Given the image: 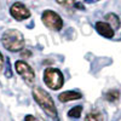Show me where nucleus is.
<instances>
[{
  "label": "nucleus",
  "mask_w": 121,
  "mask_h": 121,
  "mask_svg": "<svg viewBox=\"0 0 121 121\" xmlns=\"http://www.w3.org/2000/svg\"><path fill=\"white\" fill-rule=\"evenodd\" d=\"M32 95H33L34 100L38 103V105L44 110V113L47 116H50L51 119H53L56 121H59L57 108L55 105L53 99L45 90H43L41 87H34L32 91Z\"/></svg>",
  "instance_id": "obj_1"
},
{
  "label": "nucleus",
  "mask_w": 121,
  "mask_h": 121,
  "mask_svg": "<svg viewBox=\"0 0 121 121\" xmlns=\"http://www.w3.org/2000/svg\"><path fill=\"white\" fill-rule=\"evenodd\" d=\"M4 47L10 52H19L24 48L26 41L23 34L17 29H7L1 36Z\"/></svg>",
  "instance_id": "obj_2"
},
{
  "label": "nucleus",
  "mask_w": 121,
  "mask_h": 121,
  "mask_svg": "<svg viewBox=\"0 0 121 121\" xmlns=\"http://www.w3.org/2000/svg\"><path fill=\"white\" fill-rule=\"evenodd\" d=\"M44 82L51 90H59L63 87L64 75L57 68H47L44 72Z\"/></svg>",
  "instance_id": "obj_3"
},
{
  "label": "nucleus",
  "mask_w": 121,
  "mask_h": 121,
  "mask_svg": "<svg viewBox=\"0 0 121 121\" xmlns=\"http://www.w3.org/2000/svg\"><path fill=\"white\" fill-rule=\"evenodd\" d=\"M41 21L44 26H46L48 29L55 30V32H59L63 28V19L57 12L52 11V10H45L41 15Z\"/></svg>",
  "instance_id": "obj_4"
},
{
  "label": "nucleus",
  "mask_w": 121,
  "mask_h": 121,
  "mask_svg": "<svg viewBox=\"0 0 121 121\" xmlns=\"http://www.w3.org/2000/svg\"><path fill=\"white\" fill-rule=\"evenodd\" d=\"M15 69L27 85H33L35 81V73L33 68L24 60H16Z\"/></svg>",
  "instance_id": "obj_5"
},
{
  "label": "nucleus",
  "mask_w": 121,
  "mask_h": 121,
  "mask_svg": "<svg viewBox=\"0 0 121 121\" xmlns=\"http://www.w3.org/2000/svg\"><path fill=\"white\" fill-rule=\"evenodd\" d=\"M10 15H11L16 21H24L30 17V11L23 3H15L10 7Z\"/></svg>",
  "instance_id": "obj_6"
},
{
  "label": "nucleus",
  "mask_w": 121,
  "mask_h": 121,
  "mask_svg": "<svg viewBox=\"0 0 121 121\" xmlns=\"http://www.w3.org/2000/svg\"><path fill=\"white\" fill-rule=\"evenodd\" d=\"M95 28H96V30H97V33H98L99 35H102L103 38L112 39V38L115 35V30L113 29V27L110 26L108 22L98 21V22L95 24Z\"/></svg>",
  "instance_id": "obj_7"
},
{
  "label": "nucleus",
  "mask_w": 121,
  "mask_h": 121,
  "mask_svg": "<svg viewBox=\"0 0 121 121\" xmlns=\"http://www.w3.org/2000/svg\"><path fill=\"white\" fill-rule=\"evenodd\" d=\"M81 98H82V95L78 92V91H65V92L58 95V100L62 103H68V102H72V100H78Z\"/></svg>",
  "instance_id": "obj_8"
},
{
  "label": "nucleus",
  "mask_w": 121,
  "mask_h": 121,
  "mask_svg": "<svg viewBox=\"0 0 121 121\" xmlns=\"http://www.w3.org/2000/svg\"><path fill=\"white\" fill-rule=\"evenodd\" d=\"M105 22H108L110 26H112L114 30L119 29V28H120V26H121V22H120L119 16H117V15H115V13H113V12H112V13H107V15H105Z\"/></svg>",
  "instance_id": "obj_9"
},
{
  "label": "nucleus",
  "mask_w": 121,
  "mask_h": 121,
  "mask_svg": "<svg viewBox=\"0 0 121 121\" xmlns=\"http://www.w3.org/2000/svg\"><path fill=\"white\" fill-rule=\"evenodd\" d=\"M85 121H104V116L98 110H92V112L86 114Z\"/></svg>",
  "instance_id": "obj_10"
},
{
  "label": "nucleus",
  "mask_w": 121,
  "mask_h": 121,
  "mask_svg": "<svg viewBox=\"0 0 121 121\" xmlns=\"http://www.w3.org/2000/svg\"><path fill=\"white\" fill-rule=\"evenodd\" d=\"M81 113H82V107L81 105H76V107L72 108L68 112V116L73 117V119H79L80 116H81Z\"/></svg>",
  "instance_id": "obj_11"
},
{
  "label": "nucleus",
  "mask_w": 121,
  "mask_h": 121,
  "mask_svg": "<svg viewBox=\"0 0 121 121\" xmlns=\"http://www.w3.org/2000/svg\"><path fill=\"white\" fill-rule=\"evenodd\" d=\"M119 96H120V93H119L117 90H109L105 93V99L108 100V102L113 103V102H116V100L119 99Z\"/></svg>",
  "instance_id": "obj_12"
},
{
  "label": "nucleus",
  "mask_w": 121,
  "mask_h": 121,
  "mask_svg": "<svg viewBox=\"0 0 121 121\" xmlns=\"http://www.w3.org/2000/svg\"><path fill=\"white\" fill-rule=\"evenodd\" d=\"M56 1L59 5H69V4H73L75 0H56Z\"/></svg>",
  "instance_id": "obj_13"
},
{
  "label": "nucleus",
  "mask_w": 121,
  "mask_h": 121,
  "mask_svg": "<svg viewBox=\"0 0 121 121\" xmlns=\"http://www.w3.org/2000/svg\"><path fill=\"white\" fill-rule=\"evenodd\" d=\"M6 60H7V69H6V76H7V78H11V76H12V73H11V68H10V58H7Z\"/></svg>",
  "instance_id": "obj_14"
},
{
  "label": "nucleus",
  "mask_w": 121,
  "mask_h": 121,
  "mask_svg": "<svg viewBox=\"0 0 121 121\" xmlns=\"http://www.w3.org/2000/svg\"><path fill=\"white\" fill-rule=\"evenodd\" d=\"M24 121H36V117L34 115H27L24 117Z\"/></svg>",
  "instance_id": "obj_15"
},
{
  "label": "nucleus",
  "mask_w": 121,
  "mask_h": 121,
  "mask_svg": "<svg viewBox=\"0 0 121 121\" xmlns=\"http://www.w3.org/2000/svg\"><path fill=\"white\" fill-rule=\"evenodd\" d=\"M74 6H75L76 9H79V10H85V6H84L81 3H75Z\"/></svg>",
  "instance_id": "obj_16"
},
{
  "label": "nucleus",
  "mask_w": 121,
  "mask_h": 121,
  "mask_svg": "<svg viewBox=\"0 0 121 121\" xmlns=\"http://www.w3.org/2000/svg\"><path fill=\"white\" fill-rule=\"evenodd\" d=\"M3 67H4V57H3L1 52H0V72H1Z\"/></svg>",
  "instance_id": "obj_17"
},
{
  "label": "nucleus",
  "mask_w": 121,
  "mask_h": 121,
  "mask_svg": "<svg viewBox=\"0 0 121 121\" xmlns=\"http://www.w3.org/2000/svg\"><path fill=\"white\" fill-rule=\"evenodd\" d=\"M21 56H23V57H26V56L27 57H30V56H32V52H30V51H23Z\"/></svg>",
  "instance_id": "obj_18"
},
{
  "label": "nucleus",
  "mask_w": 121,
  "mask_h": 121,
  "mask_svg": "<svg viewBox=\"0 0 121 121\" xmlns=\"http://www.w3.org/2000/svg\"><path fill=\"white\" fill-rule=\"evenodd\" d=\"M85 3H87V4H92V3H97V1H99V0H84Z\"/></svg>",
  "instance_id": "obj_19"
},
{
  "label": "nucleus",
  "mask_w": 121,
  "mask_h": 121,
  "mask_svg": "<svg viewBox=\"0 0 121 121\" xmlns=\"http://www.w3.org/2000/svg\"><path fill=\"white\" fill-rule=\"evenodd\" d=\"M36 121H44L43 119H40V117H36Z\"/></svg>",
  "instance_id": "obj_20"
}]
</instances>
